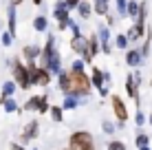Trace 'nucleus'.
I'll list each match as a JSON object with an SVG mask.
<instances>
[{
	"label": "nucleus",
	"instance_id": "f257e3e1",
	"mask_svg": "<svg viewBox=\"0 0 152 150\" xmlns=\"http://www.w3.org/2000/svg\"><path fill=\"white\" fill-rule=\"evenodd\" d=\"M57 84H60V91L64 95H75L80 100H86L93 91L91 77L86 73H73V71H64V69L57 73Z\"/></svg>",
	"mask_w": 152,
	"mask_h": 150
},
{
	"label": "nucleus",
	"instance_id": "f03ea898",
	"mask_svg": "<svg viewBox=\"0 0 152 150\" xmlns=\"http://www.w3.org/2000/svg\"><path fill=\"white\" fill-rule=\"evenodd\" d=\"M38 60H40V66L46 69L51 75H57L62 71V55H60V51L55 49V33H49L46 44L42 46Z\"/></svg>",
	"mask_w": 152,
	"mask_h": 150
},
{
	"label": "nucleus",
	"instance_id": "7ed1b4c3",
	"mask_svg": "<svg viewBox=\"0 0 152 150\" xmlns=\"http://www.w3.org/2000/svg\"><path fill=\"white\" fill-rule=\"evenodd\" d=\"M69 150H97L95 137L88 130H75L69 137Z\"/></svg>",
	"mask_w": 152,
	"mask_h": 150
},
{
	"label": "nucleus",
	"instance_id": "20e7f679",
	"mask_svg": "<svg viewBox=\"0 0 152 150\" xmlns=\"http://www.w3.org/2000/svg\"><path fill=\"white\" fill-rule=\"evenodd\" d=\"M9 66H11V75H13V84L20 86L22 91L31 89V80H29V69L27 64H22L18 58H13L11 62H9Z\"/></svg>",
	"mask_w": 152,
	"mask_h": 150
},
{
	"label": "nucleus",
	"instance_id": "39448f33",
	"mask_svg": "<svg viewBox=\"0 0 152 150\" xmlns=\"http://www.w3.org/2000/svg\"><path fill=\"white\" fill-rule=\"evenodd\" d=\"M27 69H29V80H31V86H49L51 84V75L46 69H42L40 64H35V62H29L27 64Z\"/></svg>",
	"mask_w": 152,
	"mask_h": 150
},
{
	"label": "nucleus",
	"instance_id": "423d86ee",
	"mask_svg": "<svg viewBox=\"0 0 152 150\" xmlns=\"http://www.w3.org/2000/svg\"><path fill=\"white\" fill-rule=\"evenodd\" d=\"M53 18L57 20V29L64 31L69 27V20H71V9L64 4V0H55L53 4Z\"/></svg>",
	"mask_w": 152,
	"mask_h": 150
},
{
	"label": "nucleus",
	"instance_id": "0eeeda50",
	"mask_svg": "<svg viewBox=\"0 0 152 150\" xmlns=\"http://www.w3.org/2000/svg\"><path fill=\"white\" fill-rule=\"evenodd\" d=\"M110 106H113L115 117H117V128H126V121H128V108H126V102L119 95H113L110 97Z\"/></svg>",
	"mask_w": 152,
	"mask_h": 150
},
{
	"label": "nucleus",
	"instance_id": "6e6552de",
	"mask_svg": "<svg viewBox=\"0 0 152 150\" xmlns=\"http://www.w3.org/2000/svg\"><path fill=\"white\" fill-rule=\"evenodd\" d=\"M139 84H141V73H139V71L126 75V91H128V97H132V100H134L137 108L141 106V100H139Z\"/></svg>",
	"mask_w": 152,
	"mask_h": 150
},
{
	"label": "nucleus",
	"instance_id": "1a4fd4ad",
	"mask_svg": "<svg viewBox=\"0 0 152 150\" xmlns=\"http://www.w3.org/2000/svg\"><path fill=\"white\" fill-rule=\"evenodd\" d=\"M97 53H99V38L97 35H91V38H86V49L82 53V62L84 64H91Z\"/></svg>",
	"mask_w": 152,
	"mask_h": 150
},
{
	"label": "nucleus",
	"instance_id": "9d476101",
	"mask_svg": "<svg viewBox=\"0 0 152 150\" xmlns=\"http://www.w3.org/2000/svg\"><path fill=\"white\" fill-rule=\"evenodd\" d=\"M15 4L13 2H9V7H7V27H9V33L15 38V33H18V11H15Z\"/></svg>",
	"mask_w": 152,
	"mask_h": 150
},
{
	"label": "nucleus",
	"instance_id": "9b49d317",
	"mask_svg": "<svg viewBox=\"0 0 152 150\" xmlns=\"http://www.w3.org/2000/svg\"><path fill=\"white\" fill-rule=\"evenodd\" d=\"M38 135H40V124H38V119H31L27 126H24V132H22V137H20V141L27 143L31 139H35Z\"/></svg>",
	"mask_w": 152,
	"mask_h": 150
},
{
	"label": "nucleus",
	"instance_id": "f8f14e48",
	"mask_svg": "<svg viewBox=\"0 0 152 150\" xmlns=\"http://www.w3.org/2000/svg\"><path fill=\"white\" fill-rule=\"evenodd\" d=\"M143 35H145V24H137V22H134L132 27H128V31H126L128 42H141Z\"/></svg>",
	"mask_w": 152,
	"mask_h": 150
},
{
	"label": "nucleus",
	"instance_id": "ddd939ff",
	"mask_svg": "<svg viewBox=\"0 0 152 150\" xmlns=\"http://www.w3.org/2000/svg\"><path fill=\"white\" fill-rule=\"evenodd\" d=\"M40 51H42V46L38 44H27V46H22V58L27 60V62H35L40 58Z\"/></svg>",
	"mask_w": 152,
	"mask_h": 150
},
{
	"label": "nucleus",
	"instance_id": "4468645a",
	"mask_svg": "<svg viewBox=\"0 0 152 150\" xmlns=\"http://www.w3.org/2000/svg\"><path fill=\"white\" fill-rule=\"evenodd\" d=\"M84 49H86V35L75 33V35H73V40H71V51H73V53H77V55H82Z\"/></svg>",
	"mask_w": 152,
	"mask_h": 150
},
{
	"label": "nucleus",
	"instance_id": "2eb2a0df",
	"mask_svg": "<svg viewBox=\"0 0 152 150\" xmlns=\"http://www.w3.org/2000/svg\"><path fill=\"white\" fill-rule=\"evenodd\" d=\"M141 62H143V58L139 55L137 49H128V51H126V64H128V66H132V69H139Z\"/></svg>",
	"mask_w": 152,
	"mask_h": 150
},
{
	"label": "nucleus",
	"instance_id": "dca6fc26",
	"mask_svg": "<svg viewBox=\"0 0 152 150\" xmlns=\"http://www.w3.org/2000/svg\"><path fill=\"white\" fill-rule=\"evenodd\" d=\"M84 100H80V97L75 95H64V102H62V110H75V108H80Z\"/></svg>",
	"mask_w": 152,
	"mask_h": 150
},
{
	"label": "nucleus",
	"instance_id": "f3484780",
	"mask_svg": "<svg viewBox=\"0 0 152 150\" xmlns=\"http://www.w3.org/2000/svg\"><path fill=\"white\" fill-rule=\"evenodd\" d=\"M91 84H93V89H102L104 86V71L99 69V66H93V73H91Z\"/></svg>",
	"mask_w": 152,
	"mask_h": 150
},
{
	"label": "nucleus",
	"instance_id": "a211bd4d",
	"mask_svg": "<svg viewBox=\"0 0 152 150\" xmlns=\"http://www.w3.org/2000/svg\"><path fill=\"white\" fill-rule=\"evenodd\" d=\"M75 9H77V13H80L82 20H88V18H91V13H93V7H91L88 0H80V4H77Z\"/></svg>",
	"mask_w": 152,
	"mask_h": 150
},
{
	"label": "nucleus",
	"instance_id": "6ab92c4d",
	"mask_svg": "<svg viewBox=\"0 0 152 150\" xmlns=\"http://www.w3.org/2000/svg\"><path fill=\"white\" fill-rule=\"evenodd\" d=\"M150 46H152V31H150V29H145V35H143V44H141V49H137L141 58H145V55L150 53Z\"/></svg>",
	"mask_w": 152,
	"mask_h": 150
},
{
	"label": "nucleus",
	"instance_id": "aec40b11",
	"mask_svg": "<svg viewBox=\"0 0 152 150\" xmlns=\"http://www.w3.org/2000/svg\"><path fill=\"white\" fill-rule=\"evenodd\" d=\"M93 13H97V15H106V13H110V2H102V0H93Z\"/></svg>",
	"mask_w": 152,
	"mask_h": 150
},
{
	"label": "nucleus",
	"instance_id": "412c9836",
	"mask_svg": "<svg viewBox=\"0 0 152 150\" xmlns=\"http://www.w3.org/2000/svg\"><path fill=\"white\" fill-rule=\"evenodd\" d=\"M0 104H2V110L9 113V115H13V113H18V102L13 100V97H4V100H0Z\"/></svg>",
	"mask_w": 152,
	"mask_h": 150
},
{
	"label": "nucleus",
	"instance_id": "4be33fe9",
	"mask_svg": "<svg viewBox=\"0 0 152 150\" xmlns=\"http://www.w3.org/2000/svg\"><path fill=\"white\" fill-rule=\"evenodd\" d=\"M137 13H139V0H128V2H126V18L134 20Z\"/></svg>",
	"mask_w": 152,
	"mask_h": 150
},
{
	"label": "nucleus",
	"instance_id": "5701e85b",
	"mask_svg": "<svg viewBox=\"0 0 152 150\" xmlns=\"http://www.w3.org/2000/svg\"><path fill=\"white\" fill-rule=\"evenodd\" d=\"M145 20H148V2H141L139 0V13H137V18H134V22L137 24H145Z\"/></svg>",
	"mask_w": 152,
	"mask_h": 150
},
{
	"label": "nucleus",
	"instance_id": "b1692460",
	"mask_svg": "<svg viewBox=\"0 0 152 150\" xmlns=\"http://www.w3.org/2000/svg\"><path fill=\"white\" fill-rule=\"evenodd\" d=\"M33 29L42 33V31H49V20H46V15H35L33 18Z\"/></svg>",
	"mask_w": 152,
	"mask_h": 150
},
{
	"label": "nucleus",
	"instance_id": "393cba45",
	"mask_svg": "<svg viewBox=\"0 0 152 150\" xmlns=\"http://www.w3.org/2000/svg\"><path fill=\"white\" fill-rule=\"evenodd\" d=\"M97 38H99V42H110V27H106V24H99L97 27Z\"/></svg>",
	"mask_w": 152,
	"mask_h": 150
},
{
	"label": "nucleus",
	"instance_id": "a878e982",
	"mask_svg": "<svg viewBox=\"0 0 152 150\" xmlns=\"http://www.w3.org/2000/svg\"><path fill=\"white\" fill-rule=\"evenodd\" d=\"M15 91H18V86L13 84V80L4 82V84H2V95H0V100H4V97H13Z\"/></svg>",
	"mask_w": 152,
	"mask_h": 150
},
{
	"label": "nucleus",
	"instance_id": "bb28decb",
	"mask_svg": "<svg viewBox=\"0 0 152 150\" xmlns=\"http://www.w3.org/2000/svg\"><path fill=\"white\" fill-rule=\"evenodd\" d=\"M49 115H51V119H53V121H57V124H60L62 119H64V110H62V106H57V104L49 106Z\"/></svg>",
	"mask_w": 152,
	"mask_h": 150
},
{
	"label": "nucleus",
	"instance_id": "cd10ccee",
	"mask_svg": "<svg viewBox=\"0 0 152 150\" xmlns=\"http://www.w3.org/2000/svg\"><path fill=\"white\" fill-rule=\"evenodd\" d=\"M128 38H126V33H119V35H115V46H117L119 51H126L128 49Z\"/></svg>",
	"mask_w": 152,
	"mask_h": 150
},
{
	"label": "nucleus",
	"instance_id": "c85d7f7f",
	"mask_svg": "<svg viewBox=\"0 0 152 150\" xmlns=\"http://www.w3.org/2000/svg\"><path fill=\"white\" fill-rule=\"evenodd\" d=\"M38 106H40V95H33L24 102V110H38Z\"/></svg>",
	"mask_w": 152,
	"mask_h": 150
},
{
	"label": "nucleus",
	"instance_id": "c756f323",
	"mask_svg": "<svg viewBox=\"0 0 152 150\" xmlns=\"http://www.w3.org/2000/svg\"><path fill=\"white\" fill-rule=\"evenodd\" d=\"M84 69H86V64L82 62V58H75L71 62V69L69 71H73V73H84Z\"/></svg>",
	"mask_w": 152,
	"mask_h": 150
},
{
	"label": "nucleus",
	"instance_id": "7c9ffc66",
	"mask_svg": "<svg viewBox=\"0 0 152 150\" xmlns=\"http://www.w3.org/2000/svg\"><path fill=\"white\" fill-rule=\"evenodd\" d=\"M106 150H126V143L121 139H113V141L106 143Z\"/></svg>",
	"mask_w": 152,
	"mask_h": 150
},
{
	"label": "nucleus",
	"instance_id": "2f4dec72",
	"mask_svg": "<svg viewBox=\"0 0 152 150\" xmlns=\"http://www.w3.org/2000/svg\"><path fill=\"white\" fill-rule=\"evenodd\" d=\"M49 97H46V95H40V106H38V113H40V115H44V113H49Z\"/></svg>",
	"mask_w": 152,
	"mask_h": 150
},
{
	"label": "nucleus",
	"instance_id": "473e14b6",
	"mask_svg": "<svg viewBox=\"0 0 152 150\" xmlns=\"http://www.w3.org/2000/svg\"><path fill=\"white\" fill-rule=\"evenodd\" d=\"M102 130L106 132V135H113L115 130H117V124H113V121H108V119H104V124H102Z\"/></svg>",
	"mask_w": 152,
	"mask_h": 150
},
{
	"label": "nucleus",
	"instance_id": "72a5a7b5",
	"mask_svg": "<svg viewBox=\"0 0 152 150\" xmlns=\"http://www.w3.org/2000/svg\"><path fill=\"white\" fill-rule=\"evenodd\" d=\"M143 146H150V137L145 132H139L137 135V148H143Z\"/></svg>",
	"mask_w": 152,
	"mask_h": 150
},
{
	"label": "nucleus",
	"instance_id": "f704fd0d",
	"mask_svg": "<svg viewBox=\"0 0 152 150\" xmlns=\"http://www.w3.org/2000/svg\"><path fill=\"white\" fill-rule=\"evenodd\" d=\"M126 2H128V0H115V4H117V15H119V18H126Z\"/></svg>",
	"mask_w": 152,
	"mask_h": 150
},
{
	"label": "nucleus",
	"instance_id": "c9c22d12",
	"mask_svg": "<svg viewBox=\"0 0 152 150\" xmlns=\"http://www.w3.org/2000/svg\"><path fill=\"white\" fill-rule=\"evenodd\" d=\"M13 44V35L9 31H2V46H11Z\"/></svg>",
	"mask_w": 152,
	"mask_h": 150
},
{
	"label": "nucleus",
	"instance_id": "e433bc0d",
	"mask_svg": "<svg viewBox=\"0 0 152 150\" xmlns=\"http://www.w3.org/2000/svg\"><path fill=\"white\" fill-rule=\"evenodd\" d=\"M134 121H137V126H143V124H145V115H143L141 108L137 110V115H134Z\"/></svg>",
	"mask_w": 152,
	"mask_h": 150
},
{
	"label": "nucleus",
	"instance_id": "4c0bfd02",
	"mask_svg": "<svg viewBox=\"0 0 152 150\" xmlns=\"http://www.w3.org/2000/svg\"><path fill=\"white\" fill-rule=\"evenodd\" d=\"M99 49L104 51V55H110V51H113V44H110V42H99Z\"/></svg>",
	"mask_w": 152,
	"mask_h": 150
},
{
	"label": "nucleus",
	"instance_id": "58836bf2",
	"mask_svg": "<svg viewBox=\"0 0 152 150\" xmlns=\"http://www.w3.org/2000/svg\"><path fill=\"white\" fill-rule=\"evenodd\" d=\"M104 18H106V27H115V22H117V20H115V15L106 13V15H104Z\"/></svg>",
	"mask_w": 152,
	"mask_h": 150
},
{
	"label": "nucleus",
	"instance_id": "ea45409f",
	"mask_svg": "<svg viewBox=\"0 0 152 150\" xmlns=\"http://www.w3.org/2000/svg\"><path fill=\"white\" fill-rule=\"evenodd\" d=\"M64 4H66L69 9H75L77 4H80V0H64Z\"/></svg>",
	"mask_w": 152,
	"mask_h": 150
},
{
	"label": "nucleus",
	"instance_id": "a19ab883",
	"mask_svg": "<svg viewBox=\"0 0 152 150\" xmlns=\"http://www.w3.org/2000/svg\"><path fill=\"white\" fill-rule=\"evenodd\" d=\"M9 148H11V150H24L22 146H20V143H11V146H9Z\"/></svg>",
	"mask_w": 152,
	"mask_h": 150
},
{
	"label": "nucleus",
	"instance_id": "79ce46f5",
	"mask_svg": "<svg viewBox=\"0 0 152 150\" xmlns=\"http://www.w3.org/2000/svg\"><path fill=\"white\" fill-rule=\"evenodd\" d=\"M22 2H24V0H13V4H15V7H20Z\"/></svg>",
	"mask_w": 152,
	"mask_h": 150
},
{
	"label": "nucleus",
	"instance_id": "37998d69",
	"mask_svg": "<svg viewBox=\"0 0 152 150\" xmlns=\"http://www.w3.org/2000/svg\"><path fill=\"white\" fill-rule=\"evenodd\" d=\"M139 150H150V146H143V148H139Z\"/></svg>",
	"mask_w": 152,
	"mask_h": 150
},
{
	"label": "nucleus",
	"instance_id": "c03bdc74",
	"mask_svg": "<svg viewBox=\"0 0 152 150\" xmlns=\"http://www.w3.org/2000/svg\"><path fill=\"white\" fill-rule=\"evenodd\" d=\"M102 2H110V0H102Z\"/></svg>",
	"mask_w": 152,
	"mask_h": 150
},
{
	"label": "nucleus",
	"instance_id": "a18cd8bd",
	"mask_svg": "<svg viewBox=\"0 0 152 150\" xmlns=\"http://www.w3.org/2000/svg\"><path fill=\"white\" fill-rule=\"evenodd\" d=\"M150 124H152V115H150Z\"/></svg>",
	"mask_w": 152,
	"mask_h": 150
},
{
	"label": "nucleus",
	"instance_id": "49530a36",
	"mask_svg": "<svg viewBox=\"0 0 152 150\" xmlns=\"http://www.w3.org/2000/svg\"><path fill=\"white\" fill-rule=\"evenodd\" d=\"M33 150H38V148H33Z\"/></svg>",
	"mask_w": 152,
	"mask_h": 150
}]
</instances>
